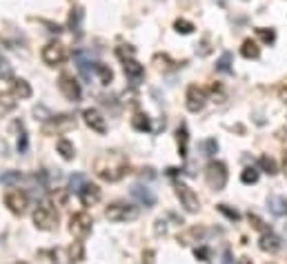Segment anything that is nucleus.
Instances as JSON below:
<instances>
[{"label": "nucleus", "instance_id": "nucleus-23", "mask_svg": "<svg viewBox=\"0 0 287 264\" xmlns=\"http://www.w3.org/2000/svg\"><path fill=\"white\" fill-rule=\"evenodd\" d=\"M16 109V100L9 93H0V116H7L9 111Z\"/></svg>", "mask_w": 287, "mask_h": 264}, {"label": "nucleus", "instance_id": "nucleus-35", "mask_svg": "<svg viewBox=\"0 0 287 264\" xmlns=\"http://www.w3.org/2000/svg\"><path fill=\"white\" fill-rule=\"evenodd\" d=\"M260 167H263L265 173H270V175L276 173V162H274L272 158H267V155H263V158H260Z\"/></svg>", "mask_w": 287, "mask_h": 264}, {"label": "nucleus", "instance_id": "nucleus-32", "mask_svg": "<svg viewBox=\"0 0 287 264\" xmlns=\"http://www.w3.org/2000/svg\"><path fill=\"white\" fill-rule=\"evenodd\" d=\"M0 80H13V69L5 58H0Z\"/></svg>", "mask_w": 287, "mask_h": 264}, {"label": "nucleus", "instance_id": "nucleus-13", "mask_svg": "<svg viewBox=\"0 0 287 264\" xmlns=\"http://www.w3.org/2000/svg\"><path fill=\"white\" fill-rule=\"evenodd\" d=\"M131 198L143 207H154L156 205V193L151 191L149 187H143V185H133L131 187Z\"/></svg>", "mask_w": 287, "mask_h": 264}, {"label": "nucleus", "instance_id": "nucleus-38", "mask_svg": "<svg viewBox=\"0 0 287 264\" xmlns=\"http://www.w3.org/2000/svg\"><path fill=\"white\" fill-rule=\"evenodd\" d=\"M27 149H29V140H27V133L25 129L20 127V138H18V151L20 153H27Z\"/></svg>", "mask_w": 287, "mask_h": 264}, {"label": "nucleus", "instance_id": "nucleus-11", "mask_svg": "<svg viewBox=\"0 0 287 264\" xmlns=\"http://www.w3.org/2000/svg\"><path fill=\"white\" fill-rule=\"evenodd\" d=\"M205 100H207V93L200 89V87L192 85L189 89H187V109H189L192 113H198L200 109H203Z\"/></svg>", "mask_w": 287, "mask_h": 264}, {"label": "nucleus", "instance_id": "nucleus-8", "mask_svg": "<svg viewBox=\"0 0 287 264\" xmlns=\"http://www.w3.org/2000/svg\"><path fill=\"white\" fill-rule=\"evenodd\" d=\"M5 205L9 207L11 213L23 215L27 211V205H29V198H27V193L20 191V189H11V191H7V195H5Z\"/></svg>", "mask_w": 287, "mask_h": 264}, {"label": "nucleus", "instance_id": "nucleus-28", "mask_svg": "<svg viewBox=\"0 0 287 264\" xmlns=\"http://www.w3.org/2000/svg\"><path fill=\"white\" fill-rule=\"evenodd\" d=\"M67 253H69V258L73 262H80L85 258V249H83V242H73V245L67 249Z\"/></svg>", "mask_w": 287, "mask_h": 264}, {"label": "nucleus", "instance_id": "nucleus-31", "mask_svg": "<svg viewBox=\"0 0 287 264\" xmlns=\"http://www.w3.org/2000/svg\"><path fill=\"white\" fill-rule=\"evenodd\" d=\"M178 147H180V155H187V140H189V135H187V129L185 127H178Z\"/></svg>", "mask_w": 287, "mask_h": 264}, {"label": "nucleus", "instance_id": "nucleus-9", "mask_svg": "<svg viewBox=\"0 0 287 264\" xmlns=\"http://www.w3.org/2000/svg\"><path fill=\"white\" fill-rule=\"evenodd\" d=\"M43 60H45V65H49V67L63 65L65 60H67V49H65V45H63V43H49V45H45V49H43Z\"/></svg>", "mask_w": 287, "mask_h": 264}, {"label": "nucleus", "instance_id": "nucleus-20", "mask_svg": "<svg viewBox=\"0 0 287 264\" xmlns=\"http://www.w3.org/2000/svg\"><path fill=\"white\" fill-rule=\"evenodd\" d=\"M13 96L20 98V100H27V98H31V87L27 80H13Z\"/></svg>", "mask_w": 287, "mask_h": 264}, {"label": "nucleus", "instance_id": "nucleus-19", "mask_svg": "<svg viewBox=\"0 0 287 264\" xmlns=\"http://www.w3.org/2000/svg\"><path fill=\"white\" fill-rule=\"evenodd\" d=\"M203 235H205V229L192 227V229H187V231H183L178 235V242H180V245H194V242L203 240Z\"/></svg>", "mask_w": 287, "mask_h": 264}, {"label": "nucleus", "instance_id": "nucleus-3", "mask_svg": "<svg viewBox=\"0 0 287 264\" xmlns=\"http://www.w3.org/2000/svg\"><path fill=\"white\" fill-rule=\"evenodd\" d=\"M205 180L214 191H220L227 185V167L225 162H209L205 169Z\"/></svg>", "mask_w": 287, "mask_h": 264}, {"label": "nucleus", "instance_id": "nucleus-16", "mask_svg": "<svg viewBox=\"0 0 287 264\" xmlns=\"http://www.w3.org/2000/svg\"><path fill=\"white\" fill-rule=\"evenodd\" d=\"M267 209H270L272 215L283 218V215H287V198H283V195H270L267 198Z\"/></svg>", "mask_w": 287, "mask_h": 264}, {"label": "nucleus", "instance_id": "nucleus-2", "mask_svg": "<svg viewBox=\"0 0 287 264\" xmlns=\"http://www.w3.org/2000/svg\"><path fill=\"white\" fill-rule=\"evenodd\" d=\"M105 218L109 222H129L138 218V209L127 205V202H113V205L107 207Z\"/></svg>", "mask_w": 287, "mask_h": 264}, {"label": "nucleus", "instance_id": "nucleus-26", "mask_svg": "<svg viewBox=\"0 0 287 264\" xmlns=\"http://www.w3.org/2000/svg\"><path fill=\"white\" fill-rule=\"evenodd\" d=\"M96 73H98V78H100V85H109L111 80H113V71L109 69L107 65H96Z\"/></svg>", "mask_w": 287, "mask_h": 264}, {"label": "nucleus", "instance_id": "nucleus-46", "mask_svg": "<svg viewBox=\"0 0 287 264\" xmlns=\"http://www.w3.org/2000/svg\"><path fill=\"white\" fill-rule=\"evenodd\" d=\"M283 171H285V175H287V158H285V165H283Z\"/></svg>", "mask_w": 287, "mask_h": 264}, {"label": "nucleus", "instance_id": "nucleus-44", "mask_svg": "<svg viewBox=\"0 0 287 264\" xmlns=\"http://www.w3.org/2000/svg\"><path fill=\"white\" fill-rule=\"evenodd\" d=\"M278 96H280V98H283L285 103H287V85H283V87H280V89H278Z\"/></svg>", "mask_w": 287, "mask_h": 264}, {"label": "nucleus", "instance_id": "nucleus-15", "mask_svg": "<svg viewBox=\"0 0 287 264\" xmlns=\"http://www.w3.org/2000/svg\"><path fill=\"white\" fill-rule=\"evenodd\" d=\"M78 198L85 207H93V205L100 202V189L96 185H91V182H85L83 189L78 191Z\"/></svg>", "mask_w": 287, "mask_h": 264}, {"label": "nucleus", "instance_id": "nucleus-42", "mask_svg": "<svg viewBox=\"0 0 287 264\" xmlns=\"http://www.w3.org/2000/svg\"><path fill=\"white\" fill-rule=\"evenodd\" d=\"M118 56L120 58H133V49H131V47H127V49H125V47H118Z\"/></svg>", "mask_w": 287, "mask_h": 264}, {"label": "nucleus", "instance_id": "nucleus-1", "mask_svg": "<svg viewBox=\"0 0 287 264\" xmlns=\"http://www.w3.org/2000/svg\"><path fill=\"white\" fill-rule=\"evenodd\" d=\"M127 169H129V162H127L125 155L118 151L100 153L96 162H93V173L105 182H118L127 173Z\"/></svg>", "mask_w": 287, "mask_h": 264}, {"label": "nucleus", "instance_id": "nucleus-7", "mask_svg": "<svg viewBox=\"0 0 287 264\" xmlns=\"http://www.w3.org/2000/svg\"><path fill=\"white\" fill-rule=\"evenodd\" d=\"M58 87H60V91H63V96L67 100H71V103H78L80 96H83V89H80V85L76 83V78H73L71 73H60Z\"/></svg>", "mask_w": 287, "mask_h": 264}, {"label": "nucleus", "instance_id": "nucleus-43", "mask_svg": "<svg viewBox=\"0 0 287 264\" xmlns=\"http://www.w3.org/2000/svg\"><path fill=\"white\" fill-rule=\"evenodd\" d=\"M220 264H234L232 253H229V251H225V253H223V260H220Z\"/></svg>", "mask_w": 287, "mask_h": 264}, {"label": "nucleus", "instance_id": "nucleus-45", "mask_svg": "<svg viewBox=\"0 0 287 264\" xmlns=\"http://www.w3.org/2000/svg\"><path fill=\"white\" fill-rule=\"evenodd\" d=\"M238 264H252V260H250V258H240Z\"/></svg>", "mask_w": 287, "mask_h": 264}, {"label": "nucleus", "instance_id": "nucleus-5", "mask_svg": "<svg viewBox=\"0 0 287 264\" xmlns=\"http://www.w3.org/2000/svg\"><path fill=\"white\" fill-rule=\"evenodd\" d=\"M91 215L80 211V213H73L69 218V233L76 235V238H87L91 233Z\"/></svg>", "mask_w": 287, "mask_h": 264}, {"label": "nucleus", "instance_id": "nucleus-25", "mask_svg": "<svg viewBox=\"0 0 287 264\" xmlns=\"http://www.w3.org/2000/svg\"><path fill=\"white\" fill-rule=\"evenodd\" d=\"M80 27H83V9L76 7V9H71V13H69V29L80 31Z\"/></svg>", "mask_w": 287, "mask_h": 264}, {"label": "nucleus", "instance_id": "nucleus-30", "mask_svg": "<svg viewBox=\"0 0 287 264\" xmlns=\"http://www.w3.org/2000/svg\"><path fill=\"white\" fill-rule=\"evenodd\" d=\"M256 36L263 40V43H267V45H272L274 40H276V33H274V29H267V27H258Z\"/></svg>", "mask_w": 287, "mask_h": 264}, {"label": "nucleus", "instance_id": "nucleus-41", "mask_svg": "<svg viewBox=\"0 0 287 264\" xmlns=\"http://www.w3.org/2000/svg\"><path fill=\"white\" fill-rule=\"evenodd\" d=\"M196 258H198V260H203V262H207V260H209V249H207V247L196 249Z\"/></svg>", "mask_w": 287, "mask_h": 264}, {"label": "nucleus", "instance_id": "nucleus-21", "mask_svg": "<svg viewBox=\"0 0 287 264\" xmlns=\"http://www.w3.org/2000/svg\"><path fill=\"white\" fill-rule=\"evenodd\" d=\"M240 53H243V58H247V60H256L260 56V47L254 43V40H245L243 47H240Z\"/></svg>", "mask_w": 287, "mask_h": 264}, {"label": "nucleus", "instance_id": "nucleus-4", "mask_svg": "<svg viewBox=\"0 0 287 264\" xmlns=\"http://www.w3.org/2000/svg\"><path fill=\"white\" fill-rule=\"evenodd\" d=\"M33 225H36L40 231H51V229L58 225L56 209L51 205H40L36 211H33Z\"/></svg>", "mask_w": 287, "mask_h": 264}, {"label": "nucleus", "instance_id": "nucleus-36", "mask_svg": "<svg viewBox=\"0 0 287 264\" xmlns=\"http://www.w3.org/2000/svg\"><path fill=\"white\" fill-rule=\"evenodd\" d=\"M218 211L223 213V215H227L229 220H238V218H240V213L236 211V209H229L227 205H218Z\"/></svg>", "mask_w": 287, "mask_h": 264}, {"label": "nucleus", "instance_id": "nucleus-27", "mask_svg": "<svg viewBox=\"0 0 287 264\" xmlns=\"http://www.w3.org/2000/svg\"><path fill=\"white\" fill-rule=\"evenodd\" d=\"M216 69H218L220 73H229V71H232V53H229V51H225L223 56L218 58Z\"/></svg>", "mask_w": 287, "mask_h": 264}, {"label": "nucleus", "instance_id": "nucleus-47", "mask_svg": "<svg viewBox=\"0 0 287 264\" xmlns=\"http://www.w3.org/2000/svg\"><path fill=\"white\" fill-rule=\"evenodd\" d=\"M18 264H27V262H18Z\"/></svg>", "mask_w": 287, "mask_h": 264}, {"label": "nucleus", "instance_id": "nucleus-14", "mask_svg": "<svg viewBox=\"0 0 287 264\" xmlns=\"http://www.w3.org/2000/svg\"><path fill=\"white\" fill-rule=\"evenodd\" d=\"M83 118H85V125L89 127L91 131H96V133H105L107 131V123H105V118L100 116V111H96V109H85L83 111Z\"/></svg>", "mask_w": 287, "mask_h": 264}, {"label": "nucleus", "instance_id": "nucleus-24", "mask_svg": "<svg viewBox=\"0 0 287 264\" xmlns=\"http://www.w3.org/2000/svg\"><path fill=\"white\" fill-rule=\"evenodd\" d=\"M131 127L136 131H149L151 125H149V118L145 116V113H136V116L131 118Z\"/></svg>", "mask_w": 287, "mask_h": 264}, {"label": "nucleus", "instance_id": "nucleus-39", "mask_svg": "<svg viewBox=\"0 0 287 264\" xmlns=\"http://www.w3.org/2000/svg\"><path fill=\"white\" fill-rule=\"evenodd\" d=\"M69 185H71V191H80L83 189V185H85V178L80 173H76V175H71V180H69Z\"/></svg>", "mask_w": 287, "mask_h": 264}, {"label": "nucleus", "instance_id": "nucleus-17", "mask_svg": "<svg viewBox=\"0 0 287 264\" xmlns=\"http://www.w3.org/2000/svg\"><path fill=\"white\" fill-rule=\"evenodd\" d=\"M76 63H78V71L83 73V78L89 80L91 73H93V69H96V65H93L91 56H87L85 51H76Z\"/></svg>", "mask_w": 287, "mask_h": 264}, {"label": "nucleus", "instance_id": "nucleus-10", "mask_svg": "<svg viewBox=\"0 0 287 264\" xmlns=\"http://www.w3.org/2000/svg\"><path fill=\"white\" fill-rule=\"evenodd\" d=\"M176 195H178V200H180V205H183L189 213H196L198 209H200V200H198V195L194 193V189H189L187 185H176Z\"/></svg>", "mask_w": 287, "mask_h": 264}, {"label": "nucleus", "instance_id": "nucleus-22", "mask_svg": "<svg viewBox=\"0 0 287 264\" xmlns=\"http://www.w3.org/2000/svg\"><path fill=\"white\" fill-rule=\"evenodd\" d=\"M56 149H58V153L63 155L65 160H73V155H76V149H73V145L67 138H60L56 142Z\"/></svg>", "mask_w": 287, "mask_h": 264}, {"label": "nucleus", "instance_id": "nucleus-29", "mask_svg": "<svg viewBox=\"0 0 287 264\" xmlns=\"http://www.w3.org/2000/svg\"><path fill=\"white\" fill-rule=\"evenodd\" d=\"M240 180H243L245 185H254V182H258V169H254V167L243 169V173H240Z\"/></svg>", "mask_w": 287, "mask_h": 264}, {"label": "nucleus", "instance_id": "nucleus-37", "mask_svg": "<svg viewBox=\"0 0 287 264\" xmlns=\"http://www.w3.org/2000/svg\"><path fill=\"white\" fill-rule=\"evenodd\" d=\"M203 149H205V155H214V153L218 151V142L214 140V138H209V140L203 142Z\"/></svg>", "mask_w": 287, "mask_h": 264}, {"label": "nucleus", "instance_id": "nucleus-34", "mask_svg": "<svg viewBox=\"0 0 287 264\" xmlns=\"http://www.w3.org/2000/svg\"><path fill=\"white\" fill-rule=\"evenodd\" d=\"M20 178H23L20 171H7L0 175V182H3V185H16V182H20Z\"/></svg>", "mask_w": 287, "mask_h": 264}, {"label": "nucleus", "instance_id": "nucleus-18", "mask_svg": "<svg viewBox=\"0 0 287 264\" xmlns=\"http://www.w3.org/2000/svg\"><path fill=\"white\" fill-rule=\"evenodd\" d=\"M258 247L263 249L265 253H276V251H280V238L278 235H274L272 231H265L263 235H260Z\"/></svg>", "mask_w": 287, "mask_h": 264}, {"label": "nucleus", "instance_id": "nucleus-12", "mask_svg": "<svg viewBox=\"0 0 287 264\" xmlns=\"http://www.w3.org/2000/svg\"><path fill=\"white\" fill-rule=\"evenodd\" d=\"M123 69H125V76L131 80V85H140L145 78V67L133 58H125L123 60Z\"/></svg>", "mask_w": 287, "mask_h": 264}, {"label": "nucleus", "instance_id": "nucleus-40", "mask_svg": "<svg viewBox=\"0 0 287 264\" xmlns=\"http://www.w3.org/2000/svg\"><path fill=\"white\" fill-rule=\"evenodd\" d=\"M250 222H252V225L256 227V229H260V231H263V233H265V231H270V229H267V227L263 225V220H260V218H256V215H250Z\"/></svg>", "mask_w": 287, "mask_h": 264}, {"label": "nucleus", "instance_id": "nucleus-6", "mask_svg": "<svg viewBox=\"0 0 287 264\" xmlns=\"http://www.w3.org/2000/svg\"><path fill=\"white\" fill-rule=\"evenodd\" d=\"M76 127V120H73V116H69V113H63V116H56V118H49L43 127V131L47 135H53V133H65Z\"/></svg>", "mask_w": 287, "mask_h": 264}, {"label": "nucleus", "instance_id": "nucleus-33", "mask_svg": "<svg viewBox=\"0 0 287 264\" xmlns=\"http://www.w3.org/2000/svg\"><path fill=\"white\" fill-rule=\"evenodd\" d=\"M174 27H176V31H178V33H185V36L194 31V25L189 23V20H185V18H178L176 23H174Z\"/></svg>", "mask_w": 287, "mask_h": 264}]
</instances>
